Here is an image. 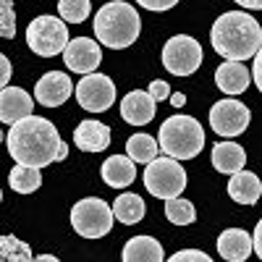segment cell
Wrapping results in <instances>:
<instances>
[{"label": "cell", "instance_id": "cell-22", "mask_svg": "<svg viewBox=\"0 0 262 262\" xmlns=\"http://www.w3.org/2000/svg\"><path fill=\"white\" fill-rule=\"evenodd\" d=\"M144 212H147V207H144L139 194H118L116 202H113V215H116V221H121L123 226L139 223L144 217Z\"/></svg>", "mask_w": 262, "mask_h": 262}, {"label": "cell", "instance_id": "cell-35", "mask_svg": "<svg viewBox=\"0 0 262 262\" xmlns=\"http://www.w3.org/2000/svg\"><path fill=\"white\" fill-rule=\"evenodd\" d=\"M0 66H3V76H0V81H3V86H8V79H11V60L3 55V58H0Z\"/></svg>", "mask_w": 262, "mask_h": 262}, {"label": "cell", "instance_id": "cell-20", "mask_svg": "<svg viewBox=\"0 0 262 262\" xmlns=\"http://www.w3.org/2000/svg\"><path fill=\"white\" fill-rule=\"evenodd\" d=\"M247 163V152L242 144L236 142H217L212 147V168L217 173H226V176H233V173L244 170Z\"/></svg>", "mask_w": 262, "mask_h": 262}, {"label": "cell", "instance_id": "cell-8", "mask_svg": "<svg viewBox=\"0 0 262 262\" xmlns=\"http://www.w3.org/2000/svg\"><path fill=\"white\" fill-rule=\"evenodd\" d=\"M202 66V45L189 34H176L163 48V69L173 76H191Z\"/></svg>", "mask_w": 262, "mask_h": 262}, {"label": "cell", "instance_id": "cell-30", "mask_svg": "<svg viewBox=\"0 0 262 262\" xmlns=\"http://www.w3.org/2000/svg\"><path fill=\"white\" fill-rule=\"evenodd\" d=\"M149 95H152V100L155 102H163V100H168L170 97V86L165 84V81H160V79H155L149 84V90H147Z\"/></svg>", "mask_w": 262, "mask_h": 262}, {"label": "cell", "instance_id": "cell-13", "mask_svg": "<svg viewBox=\"0 0 262 262\" xmlns=\"http://www.w3.org/2000/svg\"><path fill=\"white\" fill-rule=\"evenodd\" d=\"M34 111V97L21 86H3L0 92V121L13 126L18 121L29 118Z\"/></svg>", "mask_w": 262, "mask_h": 262}, {"label": "cell", "instance_id": "cell-9", "mask_svg": "<svg viewBox=\"0 0 262 262\" xmlns=\"http://www.w3.org/2000/svg\"><path fill=\"white\" fill-rule=\"evenodd\" d=\"M76 100L84 111L90 113H105L111 111L116 102V84L111 76L105 74H86L79 84H76Z\"/></svg>", "mask_w": 262, "mask_h": 262}, {"label": "cell", "instance_id": "cell-11", "mask_svg": "<svg viewBox=\"0 0 262 262\" xmlns=\"http://www.w3.org/2000/svg\"><path fill=\"white\" fill-rule=\"evenodd\" d=\"M66 60V69L74 71V74H95V69H100L102 63V50H100V42L90 39V37H76L69 42V48L63 53Z\"/></svg>", "mask_w": 262, "mask_h": 262}, {"label": "cell", "instance_id": "cell-18", "mask_svg": "<svg viewBox=\"0 0 262 262\" xmlns=\"http://www.w3.org/2000/svg\"><path fill=\"white\" fill-rule=\"evenodd\" d=\"M123 262H165L163 244L152 236H131L121 252Z\"/></svg>", "mask_w": 262, "mask_h": 262}, {"label": "cell", "instance_id": "cell-34", "mask_svg": "<svg viewBox=\"0 0 262 262\" xmlns=\"http://www.w3.org/2000/svg\"><path fill=\"white\" fill-rule=\"evenodd\" d=\"M236 6H242L244 11H262V0H233Z\"/></svg>", "mask_w": 262, "mask_h": 262}, {"label": "cell", "instance_id": "cell-21", "mask_svg": "<svg viewBox=\"0 0 262 262\" xmlns=\"http://www.w3.org/2000/svg\"><path fill=\"white\" fill-rule=\"evenodd\" d=\"M134 179H137V168L128 155H111L102 163V181L107 186L123 189V186L134 184Z\"/></svg>", "mask_w": 262, "mask_h": 262}, {"label": "cell", "instance_id": "cell-14", "mask_svg": "<svg viewBox=\"0 0 262 262\" xmlns=\"http://www.w3.org/2000/svg\"><path fill=\"white\" fill-rule=\"evenodd\" d=\"M252 252H254V238L242 228H226L217 236V254L228 262H244Z\"/></svg>", "mask_w": 262, "mask_h": 262}, {"label": "cell", "instance_id": "cell-25", "mask_svg": "<svg viewBox=\"0 0 262 262\" xmlns=\"http://www.w3.org/2000/svg\"><path fill=\"white\" fill-rule=\"evenodd\" d=\"M165 217L173 226H191L196 221V210L184 196H173V200H165Z\"/></svg>", "mask_w": 262, "mask_h": 262}, {"label": "cell", "instance_id": "cell-7", "mask_svg": "<svg viewBox=\"0 0 262 262\" xmlns=\"http://www.w3.org/2000/svg\"><path fill=\"white\" fill-rule=\"evenodd\" d=\"M144 186L158 200H173L186 189V170L173 158H155L144 170Z\"/></svg>", "mask_w": 262, "mask_h": 262}, {"label": "cell", "instance_id": "cell-2", "mask_svg": "<svg viewBox=\"0 0 262 262\" xmlns=\"http://www.w3.org/2000/svg\"><path fill=\"white\" fill-rule=\"evenodd\" d=\"M210 42L215 53L223 55L226 60L244 63L254 58L262 48V27L247 11H226L223 16L215 18L210 29Z\"/></svg>", "mask_w": 262, "mask_h": 262}, {"label": "cell", "instance_id": "cell-36", "mask_svg": "<svg viewBox=\"0 0 262 262\" xmlns=\"http://www.w3.org/2000/svg\"><path fill=\"white\" fill-rule=\"evenodd\" d=\"M170 102L176 105V107H181V105L186 102V95H181V92H176V95H170Z\"/></svg>", "mask_w": 262, "mask_h": 262}, {"label": "cell", "instance_id": "cell-16", "mask_svg": "<svg viewBox=\"0 0 262 262\" xmlns=\"http://www.w3.org/2000/svg\"><path fill=\"white\" fill-rule=\"evenodd\" d=\"M252 81V74L244 63H238V60H226L217 66V71H215V84H217V90H221L223 95H242L247 92V86Z\"/></svg>", "mask_w": 262, "mask_h": 262}, {"label": "cell", "instance_id": "cell-15", "mask_svg": "<svg viewBox=\"0 0 262 262\" xmlns=\"http://www.w3.org/2000/svg\"><path fill=\"white\" fill-rule=\"evenodd\" d=\"M121 118L131 126H144L155 118V100L144 90H134L121 100Z\"/></svg>", "mask_w": 262, "mask_h": 262}, {"label": "cell", "instance_id": "cell-24", "mask_svg": "<svg viewBox=\"0 0 262 262\" xmlns=\"http://www.w3.org/2000/svg\"><path fill=\"white\" fill-rule=\"evenodd\" d=\"M8 186L16 194H32L42 186V173H39V168L13 165V170L8 173Z\"/></svg>", "mask_w": 262, "mask_h": 262}, {"label": "cell", "instance_id": "cell-31", "mask_svg": "<svg viewBox=\"0 0 262 262\" xmlns=\"http://www.w3.org/2000/svg\"><path fill=\"white\" fill-rule=\"evenodd\" d=\"M137 3L147 11H168L173 6H179V0H137Z\"/></svg>", "mask_w": 262, "mask_h": 262}, {"label": "cell", "instance_id": "cell-27", "mask_svg": "<svg viewBox=\"0 0 262 262\" xmlns=\"http://www.w3.org/2000/svg\"><path fill=\"white\" fill-rule=\"evenodd\" d=\"M90 11H92L90 0H58V13L69 24H81L90 16Z\"/></svg>", "mask_w": 262, "mask_h": 262}, {"label": "cell", "instance_id": "cell-33", "mask_svg": "<svg viewBox=\"0 0 262 262\" xmlns=\"http://www.w3.org/2000/svg\"><path fill=\"white\" fill-rule=\"evenodd\" d=\"M252 238H254V252H257V257L262 259V221L257 223V228H254Z\"/></svg>", "mask_w": 262, "mask_h": 262}, {"label": "cell", "instance_id": "cell-29", "mask_svg": "<svg viewBox=\"0 0 262 262\" xmlns=\"http://www.w3.org/2000/svg\"><path fill=\"white\" fill-rule=\"evenodd\" d=\"M165 262H212V257H207L200 249H181V252H176L173 257H168Z\"/></svg>", "mask_w": 262, "mask_h": 262}, {"label": "cell", "instance_id": "cell-37", "mask_svg": "<svg viewBox=\"0 0 262 262\" xmlns=\"http://www.w3.org/2000/svg\"><path fill=\"white\" fill-rule=\"evenodd\" d=\"M34 262H60V259L53 254H39V257H34Z\"/></svg>", "mask_w": 262, "mask_h": 262}, {"label": "cell", "instance_id": "cell-1", "mask_svg": "<svg viewBox=\"0 0 262 262\" xmlns=\"http://www.w3.org/2000/svg\"><path fill=\"white\" fill-rule=\"evenodd\" d=\"M8 155L16 160V165L27 168H48L53 163H60L69 155V144L58 134V128L39 116H29L8 128L6 134Z\"/></svg>", "mask_w": 262, "mask_h": 262}, {"label": "cell", "instance_id": "cell-4", "mask_svg": "<svg viewBox=\"0 0 262 262\" xmlns=\"http://www.w3.org/2000/svg\"><path fill=\"white\" fill-rule=\"evenodd\" d=\"M158 142L163 155L173 160H191L205 149V128L196 118L176 113L163 121Z\"/></svg>", "mask_w": 262, "mask_h": 262}, {"label": "cell", "instance_id": "cell-32", "mask_svg": "<svg viewBox=\"0 0 262 262\" xmlns=\"http://www.w3.org/2000/svg\"><path fill=\"white\" fill-rule=\"evenodd\" d=\"M252 79H254V84H257V90L262 92V48H259V53L254 55V66H252Z\"/></svg>", "mask_w": 262, "mask_h": 262}, {"label": "cell", "instance_id": "cell-23", "mask_svg": "<svg viewBox=\"0 0 262 262\" xmlns=\"http://www.w3.org/2000/svg\"><path fill=\"white\" fill-rule=\"evenodd\" d=\"M126 152H128V158L134 160V163H152L158 158V152H160V142L155 137H149V134H134V137H128L126 142Z\"/></svg>", "mask_w": 262, "mask_h": 262}, {"label": "cell", "instance_id": "cell-3", "mask_svg": "<svg viewBox=\"0 0 262 262\" xmlns=\"http://www.w3.org/2000/svg\"><path fill=\"white\" fill-rule=\"evenodd\" d=\"M92 29L100 45L113 48V50H126L139 39L142 21L134 6L123 3V0H111V3H105L97 11Z\"/></svg>", "mask_w": 262, "mask_h": 262}, {"label": "cell", "instance_id": "cell-19", "mask_svg": "<svg viewBox=\"0 0 262 262\" xmlns=\"http://www.w3.org/2000/svg\"><path fill=\"white\" fill-rule=\"evenodd\" d=\"M228 196L238 205H257L262 196V181L252 170H238L228 179Z\"/></svg>", "mask_w": 262, "mask_h": 262}, {"label": "cell", "instance_id": "cell-17", "mask_svg": "<svg viewBox=\"0 0 262 262\" xmlns=\"http://www.w3.org/2000/svg\"><path fill=\"white\" fill-rule=\"evenodd\" d=\"M74 142L84 152H105L111 147V128L100 121H81L74 131Z\"/></svg>", "mask_w": 262, "mask_h": 262}, {"label": "cell", "instance_id": "cell-26", "mask_svg": "<svg viewBox=\"0 0 262 262\" xmlns=\"http://www.w3.org/2000/svg\"><path fill=\"white\" fill-rule=\"evenodd\" d=\"M0 262H34V257L27 242H18L16 236H0Z\"/></svg>", "mask_w": 262, "mask_h": 262}, {"label": "cell", "instance_id": "cell-5", "mask_svg": "<svg viewBox=\"0 0 262 262\" xmlns=\"http://www.w3.org/2000/svg\"><path fill=\"white\" fill-rule=\"evenodd\" d=\"M113 207L100 196H86L71 207V226L84 238H102L113 228Z\"/></svg>", "mask_w": 262, "mask_h": 262}, {"label": "cell", "instance_id": "cell-10", "mask_svg": "<svg viewBox=\"0 0 262 262\" xmlns=\"http://www.w3.org/2000/svg\"><path fill=\"white\" fill-rule=\"evenodd\" d=\"M252 121V113L238 100H221L210 107V126L217 137H238L244 134Z\"/></svg>", "mask_w": 262, "mask_h": 262}, {"label": "cell", "instance_id": "cell-6", "mask_svg": "<svg viewBox=\"0 0 262 262\" xmlns=\"http://www.w3.org/2000/svg\"><path fill=\"white\" fill-rule=\"evenodd\" d=\"M69 27L58 16H37L27 27V45L42 58H53L69 48Z\"/></svg>", "mask_w": 262, "mask_h": 262}, {"label": "cell", "instance_id": "cell-12", "mask_svg": "<svg viewBox=\"0 0 262 262\" xmlns=\"http://www.w3.org/2000/svg\"><path fill=\"white\" fill-rule=\"evenodd\" d=\"M76 92V86L71 84L69 74L63 71H48L34 86V100L45 107H58Z\"/></svg>", "mask_w": 262, "mask_h": 262}, {"label": "cell", "instance_id": "cell-28", "mask_svg": "<svg viewBox=\"0 0 262 262\" xmlns=\"http://www.w3.org/2000/svg\"><path fill=\"white\" fill-rule=\"evenodd\" d=\"M0 11H3V16H0V24H3V29H0V34H3L6 39H13V37H16V13H13V3H11V0H0Z\"/></svg>", "mask_w": 262, "mask_h": 262}]
</instances>
